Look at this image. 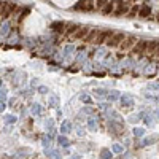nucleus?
Returning <instances> with one entry per match:
<instances>
[{
	"label": "nucleus",
	"instance_id": "20e7f679",
	"mask_svg": "<svg viewBox=\"0 0 159 159\" xmlns=\"http://www.w3.org/2000/svg\"><path fill=\"white\" fill-rule=\"evenodd\" d=\"M88 33H89V27H80V29L75 30L73 38H77V40H83V38H86V37H88Z\"/></svg>",
	"mask_w": 159,
	"mask_h": 159
},
{
	"label": "nucleus",
	"instance_id": "f8f14e48",
	"mask_svg": "<svg viewBox=\"0 0 159 159\" xmlns=\"http://www.w3.org/2000/svg\"><path fill=\"white\" fill-rule=\"evenodd\" d=\"M156 70H157V67H156V64H147V68H145V75H148V77H153V75L156 73Z\"/></svg>",
	"mask_w": 159,
	"mask_h": 159
},
{
	"label": "nucleus",
	"instance_id": "f704fd0d",
	"mask_svg": "<svg viewBox=\"0 0 159 159\" xmlns=\"http://www.w3.org/2000/svg\"><path fill=\"white\" fill-rule=\"evenodd\" d=\"M147 124H148V126H153V124H154L153 115H148V116H147Z\"/></svg>",
	"mask_w": 159,
	"mask_h": 159
},
{
	"label": "nucleus",
	"instance_id": "2eb2a0df",
	"mask_svg": "<svg viewBox=\"0 0 159 159\" xmlns=\"http://www.w3.org/2000/svg\"><path fill=\"white\" fill-rule=\"evenodd\" d=\"M150 13H151L150 6H148V5H143L142 8L139 10V16H140V18H148V16H150Z\"/></svg>",
	"mask_w": 159,
	"mask_h": 159
},
{
	"label": "nucleus",
	"instance_id": "4c0bfd02",
	"mask_svg": "<svg viewBox=\"0 0 159 159\" xmlns=\"http://www.w3.org/2000/svg\"><path fill=\"white\" fill-rule=\"evenodd\" d=\"M148 88H150V89H153V91H157V89H159V83H151Z\"/></svg>",
	"mask_w": 159,
	"mask_h": 159
},
{
	"label": "nucleus",
	"instance_id": "39448f33",
	"mask_svg": "<svg viewBox=\"0 0 159 159\" xmlns=\"http://www.w3.org/2000/svg\"><path fill=\"white\" fill-rule=\"evenodd\" d=\"M119 100H121V103H123V107H127V108H129V107L134 105V97H132V95H129V94L121 95Z\"/></svg>",
	"mask_w": 159,
	"mask_h": 159
},
{
	"label": "nucleus",
	"instance_id": "a878e982",
	"mask_svg": "<svg viewBox=\"0 0 159 159\" xmlns=\"http://www.w3.org/2000/svg\"><path fill=\"white\" fill-rule=\"evenodd\" d=\"M18 40H19V38H18V33H13V35H11V37L8 35V43H11V45H15V43H18Z\"/></svg>",
	"mask_w": 159,
	"mask_h": 159
},
{
	"label": "nucleus",
	"instance_id": "c85d7f7f",
	"mask_svg": "<svg viewBox=\"0 0 159 159\" xmlns=\"http://www.w3.org/2000/svg\"><path fill=\"white\" fill-rule=\"evenodd\" d=\"M5 123H8V124H13V123H16V116H13V115H8V116H5Z\"/></svg>",
	"mask_w": 159,
	"mask_h": 159
},
{
	"label": "nucleus",
	"instance_id": "ddd939ff",
	"mask_svg": "<svg viewBox=\"0 0 159 159\" xmlns=\"http://www.w3.org/2000/svg\"><path fill=\"white\" fill-rule=\"evenodd\" d=\"M72 130V123L70 121H64L60 124V134H68Z\"/></svg>",
	"mask_w": 159,
	"mask_h": 159
},
{
	"label": "nucleus",
	"instance_id": "37998d69",
	"mask_svg": "<svg viewBox=\"0 0 159 159\" xmlns=\"http://www.w3.org/2000/svg\"><path fill=\"white\" fill-rule=\"evenodd\" d=\"M156 116H157V118H159V110H157V112H156Z\"/></svg>",
	"mask_w": 159,
	"mask_h": 159
},
{
	"label": "nucleus",
	"instance_id": "79ce46f5",
	"mask_svg": "<svg viewBox=\"0 0 159 159\" xmlns=\"http://www.w3.org/2000/svg\"><path fill=\"white\" fill-rule=\"evenodd\" d=\"M78 135H85V130H83V127H78Z\"/></svg>",
	"mask_w": 159,
	"mask_h": 159
},
{
	"label": "nucleus",
	"instance_id": "423d86ee",
	"mask_svg": "<svg viewBox=\"0 0 159 159\" xmlns=\"http://www.w3.org/2000/svg\"><path fill=\"white\" fill-rule=\"evenodd\" d=\"M156 46H157V41H150V43H147L143 54H147V56H153L154 51H156Z\"/></svg>",
	"mask_w": 159,
	"mask_h": 159
},
{
	"label": "nucleus",
	"instance_id": "412c9836",
	"mask_svg": "<svg viewBox=\"0 0 159 159\" xmlns=\"http://www.w3.org/2000/svg\"><path fill=\"white\" fill-rule=\"evenodd\" d=\"M48 102H50L51 107H57L59 105V97H56V95H50V97H48Z\"/></svg>",
	"mask_w": 159,
	"mask_h": 159
},
{
	"label": "nucleus",
	"instance_id": "4468645a",
	"mask_svg": "<svg viewBox=\"0 0 159 159\" xmlns=\"http://www.w3.org/2000/svg\"><path fill=\"white\" fill-rule=\"evenodd\" d=\"M30 113L33 116H40L41 115V105L40 103H32L30 105Z\"/></svg>",
	"mask_w": 159,
	"mask_h": 159
},
{
	"label": "nucleus",
	"instance_id": "393cba45",
	"mask_svg": "<svg viewBox=\"0 0 159 159\" xmlns=\"http://www.w3.org/2000/svg\"><path fill=\"white\" fill-rule=\"evenodd\" d=\"M134 135H135V137L145 135V129H143V127H135V129H134Z\"/></svg>",
	"mask_w": 159,
	"mask_h": 159
},
{
	"label": "nucleus",
	"instance_id": "9b49d317",
	"mask_svg": "<svg viewBox=\"0 0 159 159\" xmlns=\"http://www.w3.org/2000/svg\"><path fill=\"white\" fill-rule=\"evenodd\" d=\"M145 46H147V41H137L135 48H134V53L135 54H143L145 53Z\"/></svg>",
	"mask_w": 159,
	"mask_h": 159
},
{
	"label": "nucleus",
	"instance_id": "e433bc0d",
	"mask_svg": "<svg viewBox=\"0 0 159 159\" xmlns=\"http://www.w3.org/2000/svg\"><path fill=\"white\" fill-rule=\"evenodd\" d=\"M3 99H6V89L0 88V100H3Z\"/></svg>",
	"mask_w": 159,
	"mask_h": 159
},
{
	"label": "nucleus",
	"instance_id": "58836bf2",
	"mask_svg": "<svg viewBox=\"0 0 159 159\" xmlns=\"http://www.w3.org/2000/svg\"><path fill=\"white\" fill-rule=\"evenodd\" d=\"M135 13H137V8H132V10H130V13H127V15H129V18H134Z\"/></svg>",
	"mask_w": 159,
	"mask_h": 159
},
{
	"label": "nucleus",
	"instance_id": "a19ab883",
	"mask_svg": "<svg viewBox=\"0 0 159 159\" xmlns=\"http://www.w3.org/2000/svg\"><path fill=\"white\" fill-rule=\"evenodd\" d=\"M153 56L159 57V43H157V46H156V51H154V54H153Z\"/></svg>",
	"mask_w": 159,
	"mask_h": 159
},
{
	"label": "nucleus",
	"instance_id": "bb28decb",
	"mask_svg": "<svg viewBox=\"0 0 159 159\" xmlns=\"http://www.w3.org/2000/svg\"><path fill=\"white\" fill-rule=\"evenodd\" d=\"M142 116H143V113H137V115H132L129 118V121L130 123H135V121H139V119H142Z\"/></svg>",
	"mask_w": 159,
	"mask_h": 159
},
{
	"label": "nucleus",
	"instance_id": "a211bd4d",
	"mask_svg": "<svg viewBox=\"0 0 159 159\" xmlns=\"http://www.w3.org/2000/svg\"><path fill=\"white\" fill-rule=\"evenodd\" d=\"M41 145H43L46 150H50L51 148V139H50V137H46V135H43V137H41Z\"/></svg>",
	"mask_w": 159,
	"mask_h": 159
},
{
	"label": "nucleus",
	"instance_id": "0eeeda50",
	"mask_svg": "<svg viewBox=\"0 0 159 159\" xmlns=\"http://www.w3.org/2000/svg\"><path fill=\"white\" fill-rule=\"evenodd\" d=\"M10 32H11V24H10V21H5L2 27H0V35L6 37V35H10Z\"/></svg>",
	"mask_w": 159,
	"mask_h": 159
},
{
	"label": "nucleus",
	"instance_id": "cd10ccee",
	"mask_svg": "<svg viewBox=\"0 0 159 159\" xmlns=\"http://www.w3.org/2000/svg\"><path fill=\"white\" fill-rule=\"evenodd\" d=\"M103 56H105V50H103V48H100V50L95 51V59H102Z\"/></svg>",
	"mask_w": 159,
	"mask_h": 159
},
{
	"label": "nucleus",
	"instance_id": "c756f323",
	"mask_svg": "<svg viewBox=\"0 0 159 159\" xmlns=\"http://www.w3.org/2000/svg\"><path fill=\"white\" fill-rule=\"evenodd\" d=\"M112 151H113V153H121L123 147H121V145H118V143H115L113 147H112Z\"/></svg>",
	"mask_w": 159,
	"mask_h": 159
},
{
	"label": "nucleus",
	"instance_id": "473e14b6",
	"mask_svg": "<svg viewBox=\"0 0 159 159\" xmlns=\"http://www.w3.org/2000/svg\"><path fill=\"white\" fill-rule=\"evenodd\" d=\"M95 95H97V97H103V95H107L105 94V91H103V89H95Z\"/></svg>",
	"mask_w": 159,
	"mask_h": 159
},
{
	"label": "nucleus",
	"instance_id": "72a5a7b5",
	"mask_svg": "<svg viewBox=\"0 0 159 159\" xmlns=\"http://www.w3.org/2000/svg\"><path fill=\"white\" fill-rule=\"evenodd\" d=\"M38 92L40 94H46V92H50V89H48L46 86H38Z\"/></svg>",
	"mask_w": 159,
	"mask_h": 159
},
{
	"label": "nucleus",
	"instance_id": "6ab92c4d",
	"mask_svg": "<svg viewBox=\"0 0 159 159\" xmlns=\"http://www.w3.org/2000/svg\"><path fill=\"white\" fill-rule=\"evenodd\" d=\"M119 97H121V95H119L118 91H112V92H108V94H107V99H108V100H112V102L116 100V99H119Z\"/></svg>",
	"mask_w": 159,
	"mask_h": 159
},
{
	"label": "nucleus",
	"instance_id": "2f4dec72",
	"mask_svg": "<svg viewBox=\"0 0 159 159\" xmlns=\"http://www.w3.org/2000/svg\"><path fill=\"white\" fill-rule=\"evenodd\" d=\"M113 62H115V59L108 56V57L105 59V67H112V65H113Z\"/></svg>",
	"mask_w": 159,
	"mask_h": 159
},
{
	"label": "nucleus",
	"instance_id": "a18cd8bd",
	"mask_svg": "<svg viewBox=\"0 0 159 159\" xmlns=\"http://www.w3.org/2000/svg\"><path fill=\"white\" fill-rule=\"evenodd\" d=\"M157 70H159V67H157Z\"/></svg>",
	"mask_w": 159,
	"mask_h": 159
},
{
	"label": "nucleus",
	"instance_id": "7c9ffc66",
	"mask_svg": "<svg viewBox=\"0 0 159 159\" xmlns=\"http://www.w3.org/2000/svg\"><path fill=\"white\" fill-rule=\"evenodd\" d=\"M81 102H85V103H89V102H91V97H89V95L88 94H81Z\"/></svg>",
	"mask_w": 159,
	"mask_h": 159
},
{
	"label": "nucleus",
	"instance_id": "1a4fd4ad",
	"mask_svg": "<svg viewBox=\"0 0 159 159\" xmlns=\"http://www.w3.org/2000/svg\"><path fill=\"white\" fill-rule=\"evenodd\" d=\"M121 130H123V124H121V123L113 121L112 124H110V132H113V134H121Z\"/></svg>",
	"mask_w": 159,
	"mask_h": 159
},
{
	"label": "nucleus",
	"instance_id": "f3484780",
	"mask_svg": "<svg viewBox=\"0 0 159 159\" xmlns=\"http://www.w3.org/2000/svg\"><path fill=\"white\" fill-rule=\"evenodd\" d=\"M57 142H59V145H60V147H64V148H67L68 145H70V140H68L67 137H64V135H60L59 139H57Z\"/></svg>",
	"mask_w": 159,
	"mask_h": 159
},
{
	"label": "nucleus",
	"instance_id": "f03ea898",
	"mask_svg": "<svg viewBox=\"0 0 159 159\" xmlns=\"http://www.w3.org/2000/svg\"><path fill=\"white\" fill-rule=\"evenodd\" d=\"M126 38V35L124 33H119V32H112V35L108 37V40H107V45L108 46H112V48H115V46H119L121 43H123V40Z\"/></svg>",
	"mask_w": 159,
	"mask_h": 159
},
{
	"label": "nucleus",
	"instance_id": "dca6fc26",
	"mask_svg": "<svg viewBox=\"0 0 159 159\" xmlns=\"http://www.w3.org/2000/svg\"><path fill=\"white\" fill-rule=\"evenodd\" d=\"M86 126H88L89 130H97V121H95V118H89Z\"/></svg>",
	"mask_w": 159,
	"mask_h": 159
},
{
	"label": "nucleus",
	"instance_id": "4be33fe9",
	"mask_svg": "<svg viewBox=\"0 0 159 159\" xmlns=\"http://www.w3.org/2000/svg\"><path fill=\"white\" fill-rule=\"evenodd\" d=\"M157 139H159V135H151V137H148V139L143 140V145H151L153 142H156Z\"/></svg>",
	"mask_w": 159,
	"mask_h": 159
},
{
	"label": "nucleus",
	"instance_id": "9d476101",
	"mask_svg": "<svg viewBox=\"0 0 159 159\" xmlns=\"http://www.w3.org/2000/svg\"><path fill=\"white\" fill-rule=\"evenodd\" d=\"M51 29L56 33H64L65 32V24L64 22H54V24H51Z\"/></svg>",
	"mask_w": 159,
	"mask_h": 159
},
{
	"label": "nucleus",
	"instance_id": "aec40b11",
	"mask_svg": "<svg viewBox=\"0 0 159 159\" xmlns=\"http://www.w3.org/2000/svg\"><path fill=\"white\" fill-rule=\"evenodd\" d=\"M100 159H112V151L107 150V148H103L100 151Z\"/></svg>",
	"mask_w": 159,
	"mask_h": 159
},
{
	"label": "nucleus",
	"instance_id": "c9c22d12",
	"mask_svg": "<svg viewBox=\"0 0 159 159\" xmlns=\"http://www.w3.org/2000/svg\"><path fill=\"white\" fill-rule=\"evenodd\" d=\"M107 3H108V2H107V0H97V6H99V8H100V10H102V8H103V6H105Z\"/></svg>",
	"mask_w": 159,
	"mask_h": 159
},
{
	"label": "nucleus",
	"instance_id": "ea45409f",
	"mask_svg": "<svg viewBox=\"0 0 159 159\" xmlns=\"http://www.w3.org/2000/svg\"><path fill=\"white\" fill-rule=\"evenodd\" d=\"M5 108H6V105H5V103H3L2 100H0V113H2V112H5Z\"/></svg>",
	"mask_w": 159,
	"mask_h": 159
},
{
	"label": "nucleus",
	"instance_id": "6e6552de",
	"mask_svg": "<svg viewBox=\"0 0 159 159\" xmlns=\"http://www.w3.org/2000/svg\"><path fill=\"white\" fill-rule=\"evenodd\" d=\"M73 53H75V46L73 45H67L64 48V53H62V54H64L65 59H72L73 57Z\"/></svg>",
	"mask_w": 159,
	"mask_h": 159
},
{
	"label": "nucleus",
	"instance_id": "c03bdc74",
	"mask_svg": "<svg viewBox=\"0 0 159 159\" xmlns=\"http://www.w3.org/2000/svg\"><path fill=\"white\" fill-rule=\"evenodd\" d=\"M0 88H2V80H0Z\"/></svg>",
	"mask_w": 159,
	"mask_h": 159
},
{
	"label": "nucleus",
	"instance_id": "7ed1b4c3",
	"mask_svg": "<svg viewBox=\"0 0 159 159\" xmlns=\"http://www.w3.org/2000/svg\"><path fill=\"white\" fill-rule=\"evenodd\" d=\"M137 41H139V40H137L135 37H126V38L123 40V43H121L119 46H121V50H124V51H129L130 48H132V46L137 43Z\"/></svg>",
	"mask_w": 159,
	"mask_h": 159
},
{
	"label": "nucleus",
	"instance_id": "f257e3e1",
	"mask_svg": "<svg viewBox=\"0 0 159 159\" xmlns=\"http://www.w3.org/2000/svg\"><path fill=\"white\" fill-rule=\"evenodd\" d=\"M113 3V13L116 16H123V15H126L127 10H129V3L127 2H124V0H115Z\"/></svg>",
	"mask_w": 159,
	"mask_h": 159
},
{
	"label": "nucleus",
	"instance_id": "5701e85b",
	"mask_svg": "<svg viewBox=\"0 0 159 159\" xmlns=\"http://www.w3.org/2000/svg\"><path fill=\"white\" fill-rule=\"evenodd\" d=\"M45 126H46V129H50L51 132H54V121H53V118H48L46 123H45Z\"/></svg>",
	"mask_w": 159,
	"mask_h": 159
},
{
	"label": "nucleus",
	"instance_id": "b1692460",
	"mask_svg": "<svg viewBox=\"0 0 159 159\" xmlns=\"http://www.w3.org/2000/svg\"><path fill=\"white\" fill-rule=\"evenodd\" d=\"M85 59H86V51L83 50V51H80V54L77 56V64H80V62H83Z\"/></svg>",
	"mask_w": 159,
	"mask_h": 159
}]
</instances>
